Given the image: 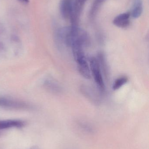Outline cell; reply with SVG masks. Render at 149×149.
Returning a JSON list of instances; mask_svg holds the SVG:
<instances>
[{"instance_id": "6", "label": "cell", "mask_w": 149, "mask_h": 149, "mask_svg": "<svg viewBox=\"0 0 149 149\" xmlns=\"http://www.w3.org/2000/svg\"><path fill=\"white\" fill-rule=\"evenodd\" d=\"M143 11L142 0H133L131 11H129L131 16L137 18L141 16Z\"/></svg>"}, {"instance_id": "2", "label": "cell", "mask_w": 149, "mask_h": 149, "mask_svg": "<svg viewBox=\"0 0 149 149\" xmlns=\"http://www.w3.org/2000/svg\"><path fill=\"white\" fill-rule=\"evenodd\" d=\"M0 107L14 109H25L31 108L29 104L24 102L6 97H0Z\"/></svg>"}, {"instance_id": "5", "label": "cell", "mask_w": 149, "mask_h": 149, "mask_svg": "<svg viewBox=\"0 0 149 149\" xmlns=\"http://www.w3.org/2000/svg\"><path fill=\"white\" fill-rule=\"evenodd\" d=\"M72 0H61L59 5L60 14L63 18L70 19L72 10Z\"/></svg>"}, {"instance_id": "3", "label": "cell", "mask_w": 149, "mask_h": 149, "mask_svg": "<svg viewBox=\"0 0 149 149\" xmlns=\"http://www.w3.org/2000/svg\"><path fill=\"white\" fill-rule=\"evenodd\" d=\"M131 16L129 11L121 13L114 18L113 24L119 28H127L130 24Z\"/></svg>"}, {"instance_id": "8", "label": "cell", "mask_w": 149, "mask_h": 149, "mask_svg": "<svg viewBox=\"0 0 149 149\" xmlns=\"http://www.w3.org/2000/svg\"><path fill=\"white\" fill-rule=\"evenodd\" d=\"M107 0H94V1L89 11V17L91 19H94L95 18L101 6Z\"/></svg>"}, {"instance_id": "9", "label": "cell", "mask_w": 149, "mask_h": 149, "mask_svg": "<svg viewBox=\"0 0 149 149\" xmlns=\"http://www.w3.org/2000/svg\"><path fill=\"white\" fill-rule=\"evenodd\" d=\"M97 59L99 62L101 70H102L103 73L106 76H108V69L107 64L106 62V58L104 56V54L102 52L99 53L98 54Z\"/></svg>"}, {"instance_id": "12", "label": "cell", "mask_w": 149, "mask_h": 149, "mask_svg": "<svg viewBox=\"0 0 149 149\" xmlns=\"http://www.w3.org/2000/svg\"><path fill=\"white\" fill-rule=\"evenodd\" d=\"M87 0H75L73 2V4L75 5H77V7L83 8L84 5L85 3L86 2Z\"/></svg>"}, {"instance_id": "15", "label": "cell", "mask_w": 149, "mask_h": 149, "mask_svg": "<svg viewBox=\"0 0 149 149\" xmlns=\"http://www.w3.org/2000/svg\"><path fill=\"white\" fill-rule=\"evenodd\" d=\"M1 133H0V136H1Z\"/></svg>"}, {"instance_id": "1", "label": "cell", "mask_w": 149, "mask_h": 149, "mask_svg": "<svg viewBox=\"0 0 149 149\" xmlns=\"http://www.w3.org/2000/svg\"><path fill=\"white\" fill-rule=\"evenodd\" d=\"M90 67L91 72L98 88L101 92L105 90V85L101 73V70L97 58L92 57L90 58Z\"/></svg>"}, {"instance_id": "10", "label": "cell", "mask_w": 149, "mask_h": 149, "mask_svg": "<svg viewBox=\"0 0 149 149\" xmlns=\"http://www.w3.org/2000/svg\"><path fill=\"white\" fill-rule=\"evenodd\" d=\"M44 86L46 88L52 92H59L60 89L58 84L52 79H47L45 81Z\"/></svg>"}, {"instance_id": "7", "label": "cell", "mask_w": 149, "mask_h": 149, "mask_svg": "<svg viewBox=\"0 0 149 149\" xmlns=\"http://www.w3.org/2000/svg\"><path fill=\"white\" fill-rule=\"evenodd\" d=\"M77 63L78 71L80 74L85 79H90L91 77V71L86 59Z\"/></svg>"}, {"instance_id": "14", "label": "cell", "mask_w": 149, "mask_h": 149, "mask_svg": "<svg viewBox=\"0 0 149 149\" xmlns=\"http://www.w3.org/2000/svg\"><path fill=\"white\" fill-rule=\"evenodd\" d=\"M30 149H39V148L37 147H33Z\"/></svg>"}, {"instance_id": "11", "label": "cell", "mask_w": 149, "mask_h": 149, "mask_svg": "<svg viewBox=\"0 0 149 149\" xmlns=\"http://www.w3.org/2000/svg\"><path fill=\"white\" fill-rule=\"evenodd\" d=\"M128 81V78L126 76H122L117 78L113 85V89L117 90L120 89L123 85L126 84Z\"/></svg>"}, {"instance_id": "13", "label": "cell", "mask_w": 149, "mask_h": 149, "mask_svg": "<svg viewBox=\"0 0 149 149\" xmlns=\"http://www.w3.org/2000/svg\"><path fill=\"white\" fill-rule=\"evenodd\" d=\"M20 1L25 3H28L29 2V0H20Z\"/></svg>"}, {"instance_id": "4", "label": "cell", "mask_w": 149, "mask_h": 149, "mask_svg": "<svg viewBox=\"0 0 149 149\" xmlns=\"http://www.w3.org/2000/svg\"><path fill=\"white\" fill-rule=\"evenodd\" d=\"M26 125V123L19 120H0V130L17 128H21Z\"/></svg>"}]
</instances>
